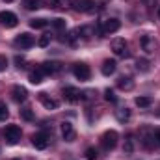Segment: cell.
Listing matches in <instances>:
<instances>
[{"label":"cell","mask_w":160,"mask_h":160,"mask_svg":"<svg viewBox=\"0 0 160 160\" xmlns=\"http://www.w3.org/2000/svg\"><path fill=\"white\" fill-rule=\"evenodd\" d=\"M52 6H54V8H60V9H65V8L73 6V0H54Z\"/></svg>","instance_id":"obj_23"},{"label":"cell","mask_w":160,"mask_h":160,"mask_svg":"<svg viewBox=\"0 0 160 160\" xmlns=\"http://www.w3.org/2000/svg\"><path fill=\"white\" fill-rule=\"evenodd\" d=\"M13 160H21V158H13Z\"/></svg>","instance_id":"obj_37"},{"label":"cell","mask_w":160,"mask_h":160,"mask_svg":"<svg viewBox=\"0 0 160 160\" xmlns=\"http://www.w3.org/2000/svg\"><path fill=\"white\" fill-rule=\"evenodd\" d=\"M43 4H45L43 0H22L24 9H30V11H34V9H41Z\"/></svg>","instance_id":"obj_19"},{"label":"cell","mask_w":160,"mask_h":160,"mask_svg":"<svg viewBox=\"0 0 160 160\" xmlns=\"http://www.w3.org/2000/svg\"><path fill=\"white\" fill-rule=\"evenodd\" d=\"M121 28V21L119 19H106L102 28H101V34L102 36H110V34H116Z\"/></svg>","instance_id":"obj_6"},{"label":"cell","mask_w":160,"mask_h":160,"mask_svg":"<svg viewBox=\"0 0 160 160\" xmlns=\"http://www.w3.org/2000/svg\"><path fill=\"white\" fill-rule=\"evenodd\" d=\"M6 67H8V58L6 56H0V73L6 71Z\"/></svg>","instance_id":"obj_32"},{"label":"cell","mask_w":160,"mask_h":160,"mask_svg":"<svg viewBox=\"0 0 160 160\" xmlns=\"http://www.w3.org/2000/svg\"><path fill=\"white\" fill-rule=\"evenodd\" d=\"M39 101L47 110H56V108H58V101L52 99V97H48L47 93H39Z\"/></svg>","instance_id":"obj_15"},{"label":"cell","mask_w":160,"mask_h":160,"mask_svg":"<svg viewBox=\"0 0 160 160\" xmlns=\"http://www.w3.org/2000/svg\"><path fill=\"white\" fill-rule=\"evenodd\" d=\"M52 26H54L56 30H63V28H65V21H63V19H54V21H52Z\"/></svg>","instance_id":"obj_28"},{"label":"cell","mask_w":160,"mask_h":160,"mask_svg":"<svg viewBox=\"0 0 160 160\" xmlns=\"http://www.w3.org/2000/svg\"><path fill=\"white\" fill-rule=\"evenodd\" d=\"M21 136H22V132H21V128H19L17 125H8V127L4 128V138H6V142H8L9 145L19 143V142H21Z\"/></svg>","instance_id":"obj_2"},{"label":"cell","mask_w":160,"mask_h":160,"mask_svg":"<svg viewBox=\"0 0 160 160\" xmlns=\"http://www.w3.org/2000/svg\"><path fill=\"white\" fill-rule=\"evenodd\" d=\"M118 140H119V134L116 130H106L102 136H101V145L104 151H112L116 145H118Z\"/></svg>","instance_id":"obj_1"},{"label":"cell","mask_w":160,"mask_h":160,"mask_svg":"<svg viewBox=\"0 0 160 160\" xmlns=\"http://www.w3.org/2000/svg\"><path fill=\"white\" fill-rule=\"evenodd\" d=\"M104 99H106L108 102H116V101H118V97H116V93H114L112 89H106V91H104Z\"/></svg>","instance_id":"obj_27"},{"label":"cell","mask_w":160,"mask_h":160,"mask_svg":"<svg viewBox=\"0 0 160 160\" xmlns=\"http://www.w3.org/2000/svg\"><path fill=\"white\" fill-rule=\"evenodd\" d=\"M48 22H47V19H32L30 21V26L32 28H36V30H41V28H45Z\"/></svg>","instance_id":"obj_22"},{"label":"cell","mask_w":160,"mask_h":160,"mask_svg":"<svg viewBox=\"0 0 160 160\" xmlns=\"http://www.w3.org/2000/svg\"><path fill=\"white\" fill-rule=\"evenodd\" d=\"M86 158H88V160H97V151H95L93 147L86 149Z\"/></svg>","instance_id":"obj_29"},{"label":"cell","mask_w":160,"mask_h":160,"mask_svg":"<svg viewBox=\"0 0 160 160\" xmlns=\"http://www.w3.org/2000/svg\"><path fill=\"white\" fill-rule=\"evenodd\" d=\"M8 116H9V112H8V106L0 101V121H6L8 119Z\"/></svg>","instance_id":"obj_26"},{"label":"cell","mask_w":160,"mask_h":160,"mask_svg":"<svg viewBox=\"0 0 160 160\" xmlns=\"http://www.w3.org/2000/svg\"><path fill=\"white\" fill-rule=\"evenodd\" d=\"M155 140H157V143H160V130L155 132Z\"/></svg>","instance_id":"obj_34"},{"label":"cell","mask_w":160,"mask_h":160,"mask_svg":"<svg viewBox=\"0 0 160 160\" xmlns=\"http://www.w3.org/2000/svg\"><path fill=\"white\" fill-rule=\"evenodd\" d=\"M48 142H50V136H48V132H45V130L36 132V134L32 136V143H34V147H36V149H41V151L48 147Z\"/></svg>","instance_id":"obj_5"},{"label":"cell","mask_w":160,"mask_h":160,"mask_svg":"<svg viewBox=\"0 0 160 160\" xmlns=\"http://www.w3.org/2000/svg\"><path fill=\"white\" fill-rule=\"evenodd\" d=\"M116 69H118V63H116L114 60H104V62H102L101 71H102V75H104V77L114 75V73H116Z\"/></svg>","instance_id":"obj_16"},{"label":"cell","mask_w":160,"mask_h":160,"mask_svg":"<svg viewBox=\"0 0 160 160\" xmlns=\"http://www.w3.org/2000/svg\"><path fill=\"white\" fill-rule=\"evenodd\" d=\"M157 15H158V19H160V8H158V13H157Z\"/></svg>","instance_id":"obj_35"},{"label":"cell","mask_w":160,"mask_h":160,"mask_svg":"<svg viewBox=\"0 0 160 160\" xmlns=\"http://www.w3.org/2000/svg\"><path fill=\"white\" fill-rule=\"evenodd\" d=\"M62 136H63L65 142H75L77 132H75V128H73V125H71L69 121H63V123H62Z\"/></svg>","instance_id":"obj_11"},{"label":"cell","mask_w":160,"mask_h":160,"mask_svg":"<svg viewBox=\"0 0 160 160\" xmlns=\"http://www.w3.org/2000/svg\"><path fill=\"white\" fill-rule=\"evenodd\" d=\"M140 47H142V50H143L145 54H153V52L157 50V39H155V36H151V34L142 36Z\"/></svg>","instance_id":"obj_4"},{"label":"cell","mask_w":160,"mask_h":160,"mask_svg":"<svg viewBox=\"0 0 160 160\" xmlns=\"http://www.w3.org/2000/svg\"><path fill=\"white\" fill-rule=\"evenodd\" d=\"M21 118L26 121H32L34 119V112H32V108H22L21 110Z\"/></svg>","instance_id":"obj_24"},{"label":"cell","mask_w":160,"mask_h":160,"mask_svg":"<svg viewBox=\"0 0 160 160\" xmlns=\"http://www.w3.org/2000/svg\"><path fill=\"white\" fill-rule=\"evenodd\" d=\"M118 88L123 89V91H130V89L134 88V80L128 78V77H121V78L118 80Z\"/></svg>","instance_id":"obj_17"},{"label":"cell","mask_w":160,"mask_h":160,"mask_svg":"<svg viewBox=\"0 0 160 160\" xmlns=\"http://www.w3.org/2000/svg\"><path fill=\"white\" fill-rule=\"evenodd\" d=\"M15 63H17V67H19V69H24V67H26V65H24L26 62H24V58H21V56H17V58H15Z\"/></svg>","instance_id":"obj_31"},{"label":"cell","mask_w":160,"mask_h":160,"mask_svg":"<svg viewBox=\"0 0 160 160\" xmlns=\"http://www.w3.org/2000/svg\"><path fill=\"white\" fill-rule=\"evenodd\" d=\"M0 24H4L6 28H15L19 24V19L11 11H0Z\"/></svg>","instance_id":"obj_7"},{"label":"cell","mask_w":160,"mask_h":160,"mask_svg":"<svg viewBox=\"0 0 160 160\" xmlns=\"http://www.w3.org/2000/svg\"><path fill=\"white\" fill-rule=\"evenodd\" d=\"M151 104H153V99H151V97H147V95L136 97V106H140V108H149Z\"/></svg>","instance_id":"obj_20"},{"label":"cell","mask_w":160,"mask_h":160,"mask_svg":"<svg viewBox=\"0 0 160 160\" xmlns=\"http://www.w3.org/2000/svg\"><path fill=\"white\" fill-rule=\"evenodd\" d=\"M125 153H132V140L128 138L127 143H125Z\"/></svg>","instance_id":"obj_33"},{"label":"cell","mask_w":160,"mask_h":160,"mask_svg":"<svg viewBox=\"0 0 160 160\" xmlns=\"http://www.w3.org/2000/svg\"><path fill=\"white\" fill-rule=\"evenodd\" d=\"M11 97H13L15 102H24L26 97H28V91H26V88H22V86H13Z\"/></svg>","instance_id":"obj_14"},{"label":"cell","mask_w":160,"mask_h":160,"mask_svg":"<svg viewBox=\"0 0 160 160\" xmlns=\"http://www.w3.org/2000/svg\"><path fill=\"white\" fill-rule=\"evenodd\" d=\"M43 77H45V73L41 71V67L36 69V71H30V73H28V80H30L32 84H41V82H43Z\"/></svg>","instance_id":"obj_18"},{"label":"cell","mask_w":160,"mask_h":160,"mask_svg":"<svg viewBox=\"0 0 160 160\" xmlns=\"http://www.w3.org/2000/svg\"><path fill=\"white\" fill-rule=\"evenodd\" d=\"M38 45H39L41 48L48 47V45H50V34H43V36L39 38V41H38Z\"/></svg>","instance_id":"obj_25"},{"label":"cell","mask_w":160,"mask_h":160,"mask_svg":"<svg viewBox=\"0 0 160 160\" xmlns=\"http://www.w3.org/2000/svg\"><path fill=\"white\" fill-rule=\"evenodd\" d=\"M93 6H95L93 0H73V8H75L77 11H80V13L93 11Z\"/></svg>","instance_id":"obj_12"},{"label":"cell","mask_w":160,"mask_h":160,"mask_svg":"<svg viewBox=\"0 0 160 160\" xmlns=\"http://www.w3.org/2000/svg\"><path fill=\"white\" fill-rule=\"evenodd\" d=\"M73 75L78 80L86 82V80L91 78V69H89V65H86V63L80 62V63H75V65H73Z\"/></svg>","instance_id":"obj_3"},{"label":"cell","mask_w":160,"mask_h":160,"mask_svg":"<svg viewBox=\"0 0 160 160\" xmlns=\"http://www.w3.org/2000/svg\"><path fill=\"white\" fill-rule=\"evenodd\" d=\"M13 43H15V47H17V48H30V47L36 43V39H34V36H30V34H26V32H24V34H19V36L15 38Z\"/></svg>","instance_id":"obj_9"},{"label":"cell","mask_w":160,"mask_h":160,"mask_svg":"<svg viewBox=\"0 0 160 160\" xmlns=\"http://www.w3.org/2000/svg\"><path fill=\"white\" fill-rule=\"evenodd\" d=\"M63 99L69 101V102H78L80 99H82V91H80L78 88L67 86V88H63Z\"/></svg>","instance_id":"obj_10"},{"label":"cell","mask_w":160,"mask_h":160,"mask_svg":"<svg viewBox=\"0 0 160 160\" xmlns=\"http://www.w3.org/2000/svg\"><path fill=\"white\" fill-rule=\"evenodd\" d=\"M4 2H13V0H4Z\"/></svg>","instance_id":"obj_36"},{"label":"cell","mask_w":160,"mask_h":160,"mask_svg":"<svg viewBox=\"0 0 160 160\" xmlns=\"http://www.w3.org/2000/svg\"><path fill=\"white\" fill-rule=\"evenodd\" d=\"M116 118H118V121H121V123L128 121L130 119V110H128V108H119V110H116Z\"/></svg>","instance_id":"obj_21"},{"label":"cell","mask_w":160,"mask_h":160,"mask_svg":"<svg viewBox=\"0 0 160 160\" xmlns=\"http://www.w3.org/2000/svg\"><path fill=\"white\" fill-rule=\"evenodd\" d=\"M112 52L119 58H127L128 56V50H127V41L118 38V39L112 41Z\"/></svg>","instance_id":"obj_8"},{"label":"cell","mask_w":160,"mask_h":160,"mask_svg":"<svg viewBox=\"0 0 160 160\" xmlns=\"http://www.w3.org/2000/svg\"><path fill=\"white\" fill-rule=\"evenodd\" d=\"M138 71H149V62L147 60H140L138 62Z\"/></svg>","instance_id":"obj_30"},{"label":"cell","mask_w":160,"mask_h":160,"mask_svg":"<svg viewBox=\"0 0 160 160\" xmlns=\"http://www.w3.org/2000/svg\"><path fill=\"white\" fill-rule=\"evenodd\" d=\"M41 71L45 75H56L62 71V63L60 62H45V63H41Z\"/></svg>","instance_id":"obj_13"}]
</instances>
